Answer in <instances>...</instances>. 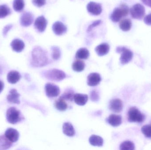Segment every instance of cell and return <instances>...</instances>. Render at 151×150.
<instances>
[{
	"mask_svg": "<svg viewBox=\"0 0 151 150\" xmlns=\"http://www.w3.org/2000/svg\"><path fill=\"white\" fill-rule=\"evenodd\" d=\"M32 57L31 63L34 67H43L48 62L47 52L39 46L36 47L33 49Z\"/></svg>",
	"mask_w": 151,
	"mask_h": 150,
	"instance_id": "6da1fadb",
	"label": "cell"
},
{
	"mask_svg": "<svg viewBox=\"0 0 151 150\" xmlns=\"http://www.w3.org/2000/svg\"><path fill=\"white\" fill-rule=\"evenodd\" d=\"M129 9L127 5L122 4L119 7L115 8L111 14L110 18L114 23L119 22L122 17L128 15Z\"/></svg>",
	"mask_w": 151,
	"mask_h": 150,
	"instance_id": "7a4b0ae2",
	"label": "cell"
},
{
	"mask_svg": "<svg viewBox=\"0 0 151 150\" xmlns=\"http://www.w3.org/2000/svg\"><path fill=\"white\" fill-rule=\"evenodd\" d=\"M24 119L20 111L15 107L9 108L6 112L7 121L12 124L18 123Z\"/></svg>",
	"mask_w": 151,
	"mask_h": 150,
	"instance_id": "3957f363",
	"label": "cell"
},
{
	"mask_svg": "<svg viewBox=\"0 0 151 150\" xmlns=\"http://www.w3.org/2000/svg\"><path fill=\"white\" fill-rule=\"evenodd\" d=\"M128 119L129 122L142 123L145 119V116L136 107H132L129 110Z\"/></svg>",
	"mask_w": 151,
	"mask_h": 150,
	"instance_id": "277c9868",
	"label": "cell"
},
{
	"mask_svg": "<svg viewBox=\"0 0 151 150\" xmlns=\"http://www.w3.org/2000/svg\"><path fill=\"white\" fill-rule=\"evenodd\" d=\"M116 52L121 53L120 60L123 65L128 63L133 59V53L132 51L125 47H118L116 48Z\"/></svg>",
	"mask_w": 151,
	"mask_h": 150,
	"instance_id": "5b68a950",
	"label": "cell"
},
{
	"mask_svg": "<svg viewBox=\"0 0 151 150\" xmlns=\"http://www.w3.org/2000/svg\"><path fill=\"white\" fill-rule=\"evenodd\" d=\"M45 76L46 78L51 81L58 82L65 78L66 75L62 70L53 69L46 71L45 73Z\"/></svg>",
	"mask_w": 151,
	"mask_h": 150,
	"instance_id": "8992f818",
	"label": "cell"
},
{
	"mask_svg": "<svg viewBox=\"0 0 151 150\" xmlns=\"http://www.w3.org/2000/svg\"><path fill=\"white\" fill-rule=\"evenodd\" d=\"M130 12L133 18L140 20L144 16L145 9L142 4H137L130 9Z\"/></svg>",
	"mask_w": 151,
	"mask_h": 150,
	"instance_id": "52a82bcc",
	"label": "cell"
},
{
	"mask_svg": "<svg viewBox=\"0 0 151 150\" xmlns=\"http://www.w3.org/2000/svg\"><path fill=\"white\" fill-rule=\"evenodd\" d=\"M45 91L49 97H55L60 94V90L58 86L50 83H48L45 85Z\"/></svg>",
	"mask_w": 151,
	"mask_h": 150,
	"instance_id": "ba28073f",
	"label": "cell"
},
{
	"mask_svg": "<svg viewBox=\"0 0 151 150\" xmlns=\"http://www.w3.org/2000/svg\"><path fill=\"white\" fill-rule=\"evenodd\" d=\"M87 10L89 13L94 16H98L101 14L102 11L101 4L94 2H90L87 6Z\"/></svg>",
	"mask_w": 151,
	"mask_h": 150,
	"instance_id": "9c48e42d",
	"label": "cell"
},
{
	"mask_svg": "<svg viewBox=\"0 0 151 150\" xmlns=\"http://www.w3.org/2000/svg\"><path fill=\"white\" fill-rule=\"evenodd\" d=\"M47 24V21L43 16L38 17L34 23L35 29L40 32L42 33L45 31Z\"/></svg>",
	"mask_w": 151,
	"mask_h": 150,
	"instance_id": "30bf717a",
	"label": "cell"
},
{
	"mask_svg": "<svg viewBox=\"0 0 151 150\" xmlns=\"http://www.w3.org/2000/svg\"><path fill=\"white\" fill-rule=\"evenodd\" d=\"M109 109L114 112H120L123 109L122 101L119 99L112 100L109 104Z\"/></svg>",
	"mask_w": 151,
	"mask_h": 150,
	"instance_id": "8fae6325",
	"label": "cell"
},
{
	"mask_svg": "<svg viewBox=\"0 0 151 150\" xmlns=\"http://www.w3.org/2000/svg\"><path fill=\"white\" fill-rule=\"evenodd\" d=\"M4 135L11 142H16L19 138V133L16 129L12 128H8L4 133Z\"/></svg>",
	"mask_w": 151,
	"mask_h": 150,
	"instance_id": "7c38bea8",
	"label": "cell"
},
{
	"mask_svg": "<svg viewBox=\"0 0 151 150\" xmlns=\"http://www.w3.org/2000/svg\"><path fill=\"white\" fill-rule=\"evenodd\" d=\"M101 81V76L98 73H91L87 77V84L89 86H96L99 84Z\"/></svg>",
	"mask_w": 151,
	"mask_h": 150,
	"instance_id": "4fadbf2b",
	"label": "cell"
},
{
	"mask_svg": "<svg viewBox=\"0 0 151 150\" xmlns=\"http://www.w3.org/2000/svg\"><path fill=\"white\" fill-rule=\"evenodd\" d=\"M52 30L57 35L60 36L65 33L67 31V27L62 22L57 21L53 24Z\"/></svg>",
	"mask_w": 151,
	"mask_h": 150,
	"instance_id": "5bb4252c",
	"label": "cell"
},
{
	"mask_svg": "<svg viewBox=\"0 0 151 150\" xmlns=\"http://www.w3.org/2000/svg\"><path fill=\"white\" fill-rule=\"evenodd\" d=\"M34 16L30 12L24 13L20 18V22L21 25L23 26H28L32 24L33 22Z\"/></svg>",
	"mask_w": 151,
	"mask_h": 150,
	"instance_id": "9a60e30c",
	"label": "cell"
},
{
	"mask_svg": "<svg viewBox=\"0 0 151 150\" xmlns=\"http://www.w3.org/2000/svg\"><path fill=\"white\" fill-rule=\"evenodd\" d=\"M19 97L20 94L17 92V90L12 89L10 91L9 95L7 96V100L9 103L19 105L20 104Z\"/></svg>",
	"mask_w": 151,
	"mask_h": 150,
	"instance_id": "2e32d148",
	"label": "cell"
},
{
	"mask_svg": "<svg viewBox=\"0 0 151 150\" xmlns=\"http://www.w3.org/2000/svg\"><path fill=\"white\" fill-rule=\"evenodd\" d=\"M107 121L112 127H119L122 122V118L120 115L112 114L107 118Z\"/></svg>",
	"mask_w": 151,
	"mask_h": 150,
	"instance_id": "e0dca14e",
	"label": "cell"
},
{
	"mask_svg": "<svg viewBox=\"0 0 151 150\" xmlns=\"http://www.w3.org/2000/svg\"><path fill=\"white\" fill-rule=\"evenodd\" d=\"M21 75L19 72L16 70H12L7 75L8 82L12 84H14L17 82L21 78Z\"/></svg>",
	"mask_w": 151,
	"mask_h": 150,
	"instance_id": "ac0fdd59",
	"label": "cell"
},
{
	"mask_svg": "<svg viewBox=\"0 0 151 150\" xmlns=\"http://www.w3.org/2000/svg\"><path fill=\"white\" fill-rule=\"evenodd\" d=\"M110 46L107 43H104L99 45L95 48V51L99 56L106 55L109 53Z\"/></svg>",
	"mask_w": 151,
	"mask_h": 150,
	"instance_id": "d6986e66",
	"label": "cell"
},
{
	"mask_svg": "<svg viewBox=\"0 0 151 150\" xmlns=\"http://www.w3.org/2000/svg\"><path fill=\"white\" fill-rule=\"evenodd\" d=\"M11 46L13 51L17 53H20L24 48L25 44L21 40L15 39L11 43Z\"/></svg>",
	"mask_w": 151,
	"mask_h": 150,
	"instance_id": "ffe728a7",
	"label": "cell"
},
{
	"mask_svg": "<svg viewBox=\"0 0 151 150\" xmlns=\"http://www.w3.org/2000/svg\"><path fill=\"white\" fill-rule=\"evenodd\" d=\"M73 100L76 104L78 105L83 106L87 103L88 100V95L81 93H76L74 94Z\"/></svg>",
	"mask_w": 151,
	"mask_h": 150,
	"instance_id": "44dd1931",
	"label": "cell"
},
{
	"mask_svg": "<svg viewBox=\"0 0 151 150\" xmlns=\"http://www.w3.org/2000/svg\"><path fill=\"white\" fill-rule=\"evenodd\" d=\"M63 129L64 134L67 136L72 137L75 135V129L71 123L69 122L65 123L63 125Z\"/></svg>",
	"mask_w": 151,
	"mask_h": 150,
	"instance_id": "7402d4cb",
	"label": "cell"
},
{
	"mask_svg": "<svg viewBox=\"0 0 151 150\" xmlns=\"http://www.w3.org/2000/svg\"><path fill=\"white\" fill-rule=\"evenodd\" d=\"M89 142L92 146L101 147L103 146L104 140L102 137L99 136L92 135L90 137Z\"/></svg>",
	"mask_w": 151,
	"mask_h": 150,
	"instance_id": "603a6c76",
	"label": "cell"
},
{
	"mask_svg": "<svg viewBox=\"0 0 151 150\" xmlns=\"http://www.w3.org/2000/svg\"><path fill=\"white\" fill-rule=\"evenodd\" d=\"M12 145V142L5 135L0 136V150L8 149Z\"/></svg>",
	"mask_w": 151,
	"mask_h": 150,
	"instance_id": "cb8c5ba5",
	"label": "cell"
},
{
	"mask_svg": "<svg viewBox=\"0 0 151 150\" xmlns=\"http://www.w3.org/2000/svg\"><path fill=\"white\" fill-rule=\"evenodd\" d=\"M89 56V52L86 48H81L78 49L76 54V57L80 60H86Z\"/></svg>",
	"mask_w": 151,
	"mask_h": 150,
	"instance_id": "d4e9b609",
	"label": "cell"
},
{
	"mask_svg": "<svg viewBox=\"0 0 151 150\" xmlns=\"http://www.w3.org/2000/svg\"><path fill=\"white\" fill-rule=\"evenodd\" d=\"M55 107L57 110L60 111H65L67 109L68 105L64 100L61 98H59L58 100H56L55 103Z\"/></svg>",
	"mask_w": 151,
	"mask_h": 150,
	"instance_id": "484cf974",
	"label": "cell"
},
{
	"mask_svg": "<svg viewBox=\"0 0 151 150\" xmlns=\"http://www.w3.org/2000/svg\"><path fill=\"white\" fill-rule=\"evenodd\" d=\"M119 27L123 31H128L131 29L132 22L129 19H123L120 23Z\"/></svg>",
	"mask_w": 151,
	"mask_h": 150,
	"instance_id": "4316f807",
	"label": "cell"
},
{
	"mask_svg": "<svg viewBox=\"0 0 151 150\" xmlns=\"http://www.w3.org/2000/svg\"><path fill=\"white\" fill-rule=\"evenodd\" d=\"M74 91L71 89H69L65 91L60 98L64 100L72 101L74 99Z\"/></svg>",
	"mask_w": 151,
	"mask_h": 150,
	"instance_id": "83f0119b",
	"label": "cell"
},
{
	"mask_svg": "<svg viewBox=\"0 0 151 150\" xmlns=\"http://www.w3.org/2000/svg\"><path fill=\"white\" fill-rule=\"evenodd\" d=\"M85 63L83 61L77 60L75 61L72 65L73 69L76 72H81L84 70Z\"/></svg>",
	"mask_w": 151,
	"mask_h": 150,
	"instance_id": "f1b7e54d",
	"label": "cell"
},
{
	"mask_svg": "<svg viewBox=\"0 0 151 150\" xmlns=\"http://www.w3.org/2000/svg\"><path fill=\"white\" fill-rule=\"evenodd\" d=\"M25 3L24 0H14L13 7L14 10L20 12L24 9Z\"/></svg>",
	"mask_w": 151,
	"mask_h": 150,
	"instance_id": "f546056e",
	"label": "cell"
},
{
	"mask_svg": "<svg viewBox=\"0 0 151 150\" xmlns=\"http://www.w3.org/2000/svg\"><path fill=\"white\" fill-rule=\"evenodd\" d=\"M10 13L11 9L7 5H0V18H4Z\"/></svg>",
	"mask_w": 151,
	"mask_h": 150,
	"instance_id": "4dcf8cb0",
	"label": "cell"
},
{
	"mask_svg": "<svg viewBox=\"0 0 151 150\" xmlns=\"http://www.w3.org/2000/svg\"><path fill=\"white\" fill-rule=\"evenodd\" d=\"M120 149L122 150H134L135 149V145L130 141H125L121 144Z\"/></svg>",
	"mask_w": 151,
	"mask_h": 150,
	"instance_id": "1f68e13d",
	"label": "cell"
},
{
	"mask_svg": "<svg viewBox=\"0 0 151 150\" xmlns=\"http://www.w3.org/2000/svg\"><path fill=\"white\" fill-rule=\"evenodd\" d=\"M52 49V57L54 60H58L61 56V53L60 48L57 46H53L51 47Z\"/></svg>",
	"mask_w": 151,
	"mask_h": 150,
	"instance_id": "d6a6232c",
	"label": "cell"
},
{
	"mask_svg": "<svg viewBox=\"0 0 151 150\" xmlns=\"http://www.w3.org/2000/svg\"><path fill=\"white\" fill-rule=\"evenodd\" d=\"M142 132L147 138H151V125H146L142 128Z\"/></svg>",
	"mask_w": 151,
	"mask_h": 150,
	"instance_id": "836d02e7",
	"label": "cell"
},
{
	"mask_svg": "<svg viewBox=\"0 0 151 150\" xmlns=\"http://www.w3.org/2000/svg\"><path fill=\"white\" fill-rule=\"evenodd\" d=\"M99 96L98 92L96 90H92L90 93V99L92 101H97L99 100Z\"/></svg>",
	"mask_w": 151,
	"mask_h": 150,
	"instance_id": "e575fe53",
	"label": "cell"
},
{
	"mask_svg": "<svg viewBox=\"0 0 151 150\" xmlns=\"http://www.w3.org/2000/svg\"><path fill=\"white\" fill-rule=\"evenodd\" d=\"M32 2L36 7H41L45 5L46 1V0H32Z\"/></svg>",
	"mask_w": 151,
	"mask_h": 150,
	"instance_id": "d590c367",
	"label": "cell"
},
{
	"mask_svg": "<svg viewBox=\"0 0 151 150\" xmlns=\"http://www.w3.org/2000/svg\"><path fill=\"white\" fill-rule=\"evenodd\" d=\"M101 23H102V21L100 20H96V21H94L92 23H91V24L89 26L88 30H87V31H91L93 29V28L99 25Z\"/></svg>",
	"mask_w": 151,
	"mask_h": 150,
	"instance_id": "8d00e7d4",
	"label": "cell"
},
{
	"mask_svg": "<svg viewBox=\"0 0 151 150\" xmlns=\"http://www.w3.org/2000/svg\"><path fill=\"white\" fill-rule=\"evenodd\" d=\"M12 24H9L8 25L6 26L4 28L3 30V34L4 36H6L7 35V33H8V32L11 30L12 28Z\"/></svg>",
	"mask_w": 151,
	"mask_h": 150,
	"instance_id": "74e56055",
	"label": "cell"
},
{
	"mask_svg": "<svg viewBox=\"0 0 151 150\" xmlns=\"http://www.w3.org/2000/svg\"><path fill=\"white\" fill-rule=\"evenodd\" d=\"M144 22L146 25L151 26V13L146 16L144 18Z\"/></svg>",
	"mask_w": 151,
	"mask_h": 150,
	"instance_id": "f35d334b",
	"label": "cell"
},
{
	"mask_svg": "<svg viewBox=\"0 0 151 150\" xmlns=\"http://www.w3.org/2000/svg\"><path fill=\"white\" fill-rule=\"evenodd\" d=\"M145 5L151 8V0H141Z\"/></svg>",
	"mask_w": 151,
	"mask_h": 150,
	"instance_id": "ab89813d",
	"label": "cell"
},
{
	"mask_svg": "<svg viewBox=\"0 0 151 150\" xmlns=\"http://www.w3.org/2000/svg\"><path fill=\"white\" fill-rule=\"evenodd\" d=\"M4 87V84L3 82L0 80V93L3 90Z\"/></svg>",
	"mask_w": 151,
	"mask_h": 150,
	"instance_id": "60d3db41",
	"label": "cell"
}]
</instances>
